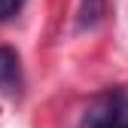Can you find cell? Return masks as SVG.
Wrapping results in <instances>:
<instances>
[{
	"instance_id": "cell-2",
	"label": "cell",
	"mask_w": 128,
	"mask_h": 128,
	"mask_svg": "<svg viewBox=\"0 0 128 128\" xmlns=\"http://www.w3.org/2000/svg\"><path fill=\"white\" fill-rule=\"evenodd\" d=\"M22 64H18V52L9 49V46H0V92L9 94V98H18L22 94Z\"/></svg>"
},
{
	"instance_id": "cell-1",
	"label": "cell",
	"mask_w": 128,
	"mask_h": 128,
	"mask_svg": "<svg viewBox=\"0 0 128 128\" xmlns=\"http://www.w3.org/2000/svg\"><path fill=\"white\" fill-rule=\"evenodd\" d=\"M76 128H128V92L110 88L98 94L82 110Z\"/></svg>"
},
{
	"instance_id": "cell-3",
	"label": "cell",
	"mask_w": 128,
	"mask_h": 128,
	"mask_svg": "<svg viewBox=\"0 0 128 128\" xmlns=\"http://www.w3.org/2000/svg\"><path fill=\"white\" fill-rule=\"evenodd\" d=\"M24 3L28 0H0V22H9L12 15H18Z\"/></svg>"
}]
</instances>
